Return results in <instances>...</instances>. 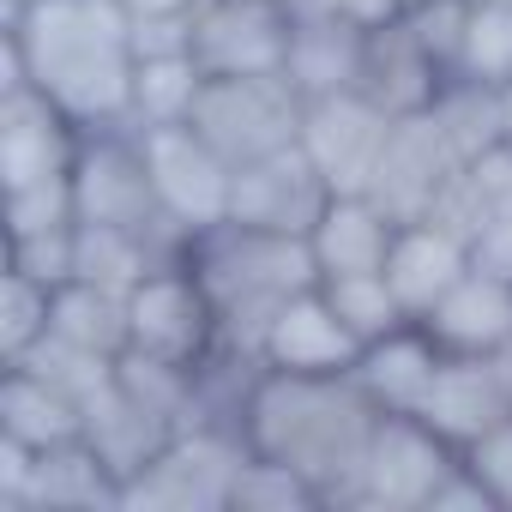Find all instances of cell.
<instances>
[{
	"instance_id": "1",
	"label": "cell",
	"mask_w": 512,
	"mask_h": 512,
	"mask_svg": "<svg viewBox=\"0 0 512 512\" xmlns=\"http://www.w3.org/2000/svg\"><path fill=\"white\" fill-rule=\"evenodd\" d=\"M7 85H37L79 127H133V19L121 0H31L7 13Z\"/></svg>"
},
{
	"instance_id": "2",
	"label": "cell",
	"mask_w": 512,
	"mask_h": 512,
	"mask_svg": "<svg viewBox=\"0 0 512 512\" xmlns=\"http://www.w3.org/2000/svg\"><path fill=\"white\" fill-rule=\"evenodd\" d=\"M380 404L362 392L356 374H284L260 368L247 404H241V434L260 458L290 464L320 488L326 506H356L362 458L380 428Z\"/></svg>"
},
{
	"instance_id": "3",
	"label": "cell",
	"mask_w": 512,
	"mask_h": 512,
	"mask_svg": "<svg viewBox=\"0 0 512 512\" xmlns=\"http://www.w3.org/2000/svg\"><path fill=\"white\" fill-rule=\"evenodd\" d=\"M187 266L199 272V284L217 302L223 320V344L235 356L260 362V344L278 320V308L302 290L320 284V266L308 253V235H278V229H253V223H211L187 241Z\"/></svg>"
},
{
	"instance_id": "4",
	"label": "cell",
	"mask_w": 512,
	"mask_h": 512,
	"mask_svg": "<svg viewBox=\"0 0 512 512\" xmlns=\"http://www.w3.org/2000/svg\"><path fill=\"white\" fill-rule=\"evenodd\" d=\"M302 109H308V97H302L284 73H266V79L205 73L187 127H193L217 157H229V163L241 169V163H260V157H272V151H290V145L302 139Z\"/></svg>"
},
{
	"instance_id": "5",
	"label": "cell",
	"mask_w": 512,
	"mask_h": 512,
	"mask_svg": "<svg viewBox=\"0 0 512 512\" xmlns=\"http://www.w3.org/2000/svg\"><path fill=\"white\" fill-rule=\"evenodd\" d=\"M247 434L235 422H193L181 428L145 470L121 482V506H169V512H217L235 494L247 464Z\"/></svg>"
},
{
	"instance_id": "6",
	"label": "cell",
	"mask_w": 512,
	"mask_h": 512,
	"mask_svg": "<svg viewBox=\"0 0 512 512\" xmlns=\"http://www.w3.org/2000/svg\"><path fill=\"white\" fill-rule=\"evenodd\" d=\"M217 344H223L217 302L187 260H169L127 290V350L181 362V368H205Z\"/></svg>"
},
{
	"instance_id": "7",
	"label": "cell",
	"mask_w": 512,
	"mask_h": 512,
	"mask_svg": "<svg viewBox=\"0 0 512 512\" xmlns=\"http://www.w3.org/2000/svg\"><path fill=\"white\" fill-rule=\"evenodd\" d=\"M73 199L79 223H109V229H169L151 163L139 145V127H85L79 163H73Z\"/></svg>"
},
{
	"instance_id": "8",
	"label": "cell",
	"mask_w": 512,
	"mask_h": 512,
	"mask_svg": "<svg viewBox=\"0 0 512 512\" xmlns=\"http://www.w3.org/2000/svg\"><path fill=\"white\" fill-rule=\"evenodd\" d=\"M458 446L446 434H434L422 416H380L374 446L362 458V482H356V506H386V512H428L434 488L458 470Z\"/></svg>"
},
{
	"instance_id": "9",
	"label": "cell",
	"mask_w": 512,
	"mask_h": 512,
	"mask_svg": "<svg viewBox=\"0 0 512 512\" xmlns=\"http://www.w3.org/2000/svg\"><path fill=\"white\" fill-rule=\"evenodd\" d=\"M139 145H145V163H151V187H157V205L175 229L199 235L211 223L229 217V187H235V163L217 157L187 121L175 127H139Z\"/></svg>"
},
{
	"instance_id": "10",
	"label": "cell",
	"mask_w": 512,
	"mask_h": 512,
	"mask_svg": "<svg viewBox=\"0 0 512 512\" xmlns=\"http://www.w3.org/2000/svg\"><path fill=\"white\" fill-rule=\"evenodd\" d=\"M392 121L374 97L362 91H332V97H314L302 109V151L308 163L326 175L332 193H368L374 169H380V151L392 139Z\"/></svg>"
},
{
	"instance_id": "11",
	"label": "cell",
	"mask_w": 512,
	"mask_h": 512,
	"mask_svg": "<svg viewBox=\"0 0 512 512\" xmlns=\"http://www.w3.org/2000/svg\"><path fill=\"white\" fill-rule=\"evenodd\" d=\"M79 139H85V127L37 85L0 91V187L7 193L67 181L79 163Z\"/></svg>"
},
{
	"instance_id": "12",
	"label": "cell",
	"mask_w": 512,
	"mask_h": 512,
	"mask_svg": "<svg viewBox=\"0 0 512 512\" xmlns=\"http://www.w3.org/2000/svg\"><path fill=\"white\" fill-rule=\"evenodd\" d=\"M290 7L272 0H205L193 13V61L205 73L266 79L290 61Z\"/></svg>"
},
{
	"instance_id": "13",
	"label": "cell",
	"mask_w": 512,
	"mask_h": 512,
	"mask_svg": "<svg viewBox=\"0 0 512 512\" xmlns=\"http://www.w3.org/2000/svg\"><path fill=\"white\" fill-rule=\"evenodd\" d=\"M458 145L446 139V127L434 121V109H422V115H398L392 121V139H386V151H380V169H374V181H368V193L398 217V223H416V217H428L434 205H440V193H446V181L458 175Z\"/></svg>"
},
{
	"instance_id": "14",
	"label": "cell",
	"mask_w": 512,
	"mask_h": 512,
	"mask_svg": "<svg viewBox=\"0 0 512 512\" xmlns=\"http://www.w3.org/2000/svg\"><path fill=\"white\" fill-rule=\"evenodd\" d=\"M326 199H332L326 175L308 163L302 145H290V151H272L260 163H241L235 169L229 217L235 223H253V229H278V235H308L320 223Z\"/></svg>"
},
{
	"instance_id": "15",
	"label": "cell",
	"mask_w": 512,
	"mask_h": 512,
	"mask_svg": "<svg viewBox=\"0 0 512 512\" xmlns=\"http://www.w3.org/2000/svg\"><path fill=\"white\" fill-rule=\"evenodd\" d=\"M446 79H452V73L428 55V43L410 31L404 13H392L386 25L368 31V55H362L356 91L374 97L386 115H422V109H434V97H440Z\"/></svg>"
},
{
	"instance_id": "16",
	"label": "cell",
	"mask_w": 512,
	"mask_h": 512,
	"mask_svg": "<svg viewBox=\"0 0 512 512\" xmlns=\"http://www.w3.org/2000/svg\"><path fill=\"white\" fill-rule=\"evenodd\" d=\"M356 356H362V338L332 314L320 284L290 296L260 344V362L284 374H356Z\"/></svg>"
},
{
	"instance_id": "17",
	"label": "cell",
	"mask_w": 512,
	"mask_h": 512,
	"mask_svg": "<svg viewBox=\"0 0 512 512\" xmlns=\"http://www.w3.org/2000/svg\"><path fill=\"white\" fill-rule=\"evenodd\" d=\"M464 272H470V241L458 229H446L440 217L398 223L392 253H386V284H392V296L404 302L410 320H422Z\"/></svg>"
},
{
	"instance_id": "18",
	"label": "cell",
	"mask_w": 512,
	"mask_h": 512,
	"mask_svg": "<svg viewBox=\"0 0 512 512\" xmlns=\"http://www.w3.org/2000/svg\"><path fill=\"white\" fill-rule=\"evenodd\" d=\"M398 217L374 193H332L320 223L308 229V253L320 278H350V272H386Z\"/></svg>"
},
{
	"instance_id": "19",
	"label": "cell",
	"mask_w": 512,
	"mask_h": 512,
	"mask_svg": "<svg viewBox=\"0 0 512 512\" xmlns=\"http://www.w3.org/2000/svg\"><path fill=\"white\" fill-rule=\"evenodd\" d=\"M440 362H446V350L434 344V332H428L422 320H404L398 332L362 344L356 380H362V392H368L380 410L416 416L422 398H428V386H434V374H440Z\"/></svg>"
},
{
	"instance_id": "20",
	"label": "cell",
	"mask_w": 512,
	"mask_h": 512,
	"mask_svg": "<svg viewBox=\"0 0 512 512\" xmlns=\"http://www.w3.org/2000/svg\"><path fill=\"white\" fill-rule=\"evenodd\" d=\"M416 416L464 452V446H470V440H482L494 422H506V416H512V404H506V392H500V380H494L488 356H446Z\"/></svg>"
},
{
	"instance_id": "21",
	"label": "cell",
	"mask_w": 512,
	"mask_h": 512,
	"mask_svg": "<svg viewBox=\"0 0 512 512\" xmlns=\"http://www.w3.org/2000/svg\"><path fill=\"white\" fill-rule=\"evenodd\" d=\"M422 326L434 332V344L446 356H488L494 344L512 338V284L500 278H482V272H464L428 314Z\"/></svg>"
},
{
	"instance_id": "22",
	"label": "cell",
	"mask_w": 512,
	"mask_h": 512,
	"mask_svg": "<svg viewBox=\"0 0 512 512\" xmlns=\"http://www.w3.org/2000/svg\"><path fill=\"white\" fill-rule=\"evenodd\" d=\"M0 434H13L37 452L79 440L85 434V404L73 392H61L49 374H37L31 362H0Z\"/></svg>"
},
{
	"instance_id": "23",
	"label": "cell",
	"mask_w": 512,
	"mask_h": 512,
	"mask_svg": "<svg viewBox=\"0 0 512 512\" xmlns=\"http://www.w3.org/2000/svg\"><path fill=\"white\" fill-rule=\"evenodd\" d=\"M362 55H368V25H350V19H296L290 25L284 79L308 103L314 97H332V91H356Z\"/></svg>"
},
{
	"instance_id": "24",
	"label": "cell",
	"mask_w": 512,
	"mask_h": 512,
	"mask_svg": "<svg viewBox=\"0 0 512 512\" xmlns=\"http://www.w3.org/2000/svg\"><path fill=\"white\" fill-rule=\"evenodd\" d=\"M175 434H181V428H175V422H163L157 410H145L121 380H109V386L85 404V440L109 458V470H115L121 482H127L133 470H145V464L175 440Z\"/></svg>"
},
{
	"instance_id": "25",
	"label": "cell",
	"mask_w": 512,
	"mask_h": 512,
	"mask_svg": "<svg viewBox=\"0 0 512 512\" xmlns=\"http://www.w3.org/2000/svg\"><path fill=\"white\" fill-rule=\"evenodd\" d=\"M428 217H440V223H446V229H458L464 241H470L482 223L512 217V145L500 139V145H488V151L464 157V163H458V175L446 181V193H440V205H434Z\"/></svg>"
},
{
	"instance_id": "26",
	"label": "cell",
	"mask_w": 512,
	"mask_h": 512,
	"mask_svg": "<svg viewBox=\"0 0 512 512\" xmlns=\"http://www.w3.org/2000/svg\"><path fill=\"white\" fill-rule=\"evenodd\" d=\"M49 506H121V476L109 470V458L79 434L61 440L37 458V488H31V512Z\"/></svg>"
},
{
	"instance_id": "27",
	"label": "cell",
	"mask_w": 512,
	"mask_h": 512,
	"mask_svg": "<svg viewBox=\"0 0 512 512\" xmlns=\"http://www.w3.org/2000/svg\"><path fill=\"white\" fill-rule=\"evenodd\" d=\"M55 338L97 356H127V296L91 278H67L55 290Z\"/></svg>"
},
{
	"instance_id": "28",
	"label": "cell",
	"mask_w": 512,
	"mask_h": 512,
	"mask_svg": "<svg viewBox=\"0 0 512 512\" xmlns=\"http://www.w3.org/2000/svg\"><path fill=\"white\" fill-rule=\"evenodd\" d=\"M205 67L193 55H151L133 67V127H175L193 115Z\"/></svg>"
},
{
	"instance_id": "29",
	"label": "cell",
	"mask_w": 512,
	"mask_h": 512,
	"mask_svg": "<svg viewBox=\"0 0 512 512\" xmlns=\"http://www.w3.org/2000/svg\"><path fill=\"white\" fill-rule=\"evenodd\" d=\"M452 73L476 79V85H506L512 79V0H470L464 7Z\"/></svg>"
},
{
	"instance_id": "30",
	"label": "cell",
	"mask_w": 512,
	"mask_h": 512,
	"mask_svg": "<svg viewBox=\"0 0 512 512\" xmlns=\"http://www.w3.org/2000/svg\"><path fill=\"white\" fill-rule=\"evenodd\" d=\"M55 332V284L7 266L0 278V362H25Z\"/></svg>"
},
{
	"instance_id": "31",
	"label": "cell",
	"mask_w": 512,
	"mask_h": 512,
	"mask_svg": "<svg viewBox=\"0 0 512 512\" xmlns=\"http://www.w3.org/2000/svg\"><path fill=\"white\" fill-rule=\"evenodd\" d=\"M320 296L332 302V314L362 338V344H374V338H386V332H398L410 314H404V302L392 296V284H386V272H350V278H320Z\"/></svg>"
},
{
	"instance_id": "32",
	"label": "cell",
	"mask_w": 512,
	"mask_h": 512,
	"mask_svg": "<svg viewBox=\"0 0 512 512\" xmlns=\"http://www.w3.org/2000/svg\"><path fill=\"white\" fill-rule=\"evenodd\" d=\"M434 121L446 127V139L458 145V157H476L488 145H500V103H494V85H476V79H446L440 97H434Z\"/></svg>"
},
{
	"instance_id": "33",
	"label": "cell",
	"mask_w": 512,
	"mask_h": 512,
	"mask_svg": "<svg viewBox=\"0 0 512 512\" xmlns=\"http://www.w3.org/2000/svg\"><path fill=\"white\" fill-rule=\"evenodd\" d=\"M229 506H235V512H290V506H326V500H320V488H314L308 476H296L290 464L247 452Z\"/></svg>"
},
{
	"instance_id": "34",
	"label": "cell",
	"mask_w": 512,
	"mask_h": 512,
	"mask_svg": "<svg viewBox=\"0 0 512 512\" xmlns=\"http://www.w3.org/2000/svg\"><path fill=\"white\" fill-rule=\"evenodd\" d=\"M73 223H79L73 175H67V181H43V187H19V193H7V241H13V235L73 229Z\"/></svg>"
},
{
	"instance_id": "35",
	"label": "cell",
	"mask_w": 512,
	"mask_h": 512,
	"mask_svg": "<svg viewBox=\"0 0 512 512\" xmlns=\"http://www.w3.org/2000/svg\"><path fill=\"white\" fill-rule=\"evenodd\" d=\"M464 464L476 470V482L488 488V500H494L500 512H512V416L494 422L482 440H470V446H464Z\"/></svg>"
},
{
	"instance_id": "36",
	"label": "cell",
	"mask_w": 512,
	"mask_h": 512,
	"mask_svg": "<svg viewBox=\"0 0 512 512\" xmlns=\"http://www.w3.org/2000/svg\"><path fill=\"white\" fill-rule=\"evenodd\" d=\"M470 272L512 284V217H494L470 235Z\"/></svg>"
},
{
	"instance_id": "37",
	"label": "cell",
	"mask_w": 512,
	"mask_h": 512,
	"mask_svg": "<svg viewBox=\"0 0 512 512\" xmlns=\"http://www.w3.org/2000/svg\"><path fill=\"white\" fill-rule=\"evenodd\" d=\"M121 7H127V19H187L205 0H121Z\"/></svg>"
},
{
	"instance_id": "38",
	"label": "cell",
	"mask_w": 512,
	"mask_h": 512,
	"mask_svg": "<svg viewBox=\"0 0 512 512\" xmlns=\"http://www.w3.org/2000/svg\"><path fill=\"white\" fill-rule=\"evenodd\" d=\"M488 368H494V380H500V392H506V404H512V338L488 350Z\"/></svg>"
},
{
	"instance_id": "39",
	"label": "cell",
	"mask_w": 512,
	"mask_h": 512,
	"mask_svg": "<svg viewBox=\"0 0 512 512\" xmlns=\"http://www.w3.org/2000/svg\"><path fill=\"white\" fill-rule=\"evenodd\" d=\"M494 103H500V139L512 145V79H506V85H494Z\"/></svg>"
},
{
	"instance_id": "40",
	"label": "cell",
	"mask_w": 512,
	"mask_h": 512,
	"mask_svg": "<svg viewBox=\"0 0 512 512\" xmlns=\"http://www.w3.org/2000/svg\"><path fill=\"white\" fill-rule=\"evenodd\" d=\"M392 7H398V13H410V7H422V0H392Z\"/></svg>"
},
{
	"instance_id": "41",
	"label": "cell",
	"mask_w": 512,
	"mask_h": 512,
	"mask_svg": "<svg viewBox=\"0 0 512 512\" xmlns=\"http://www.w3.org/2000/svg\"><path fill=\"white\" fill-rule=\"evenodd\" d=\"M19 7H31V0H7V13H19Z\"/></svg>"
},
{
	"instance_id": "42",
	"label": "cell",
	"mask_w": 512,
	"mask_h": 512,
	"mask_svg": "<svg viewBox=\"0 0 512 512\" xmlns=\"http://www.w3.org/2000/svg\"><path fill=\"white\" fill-rule=\"evenodd\" d=\"M272 7H290V0H272Z\"/></svg>"
}]
</instances>
